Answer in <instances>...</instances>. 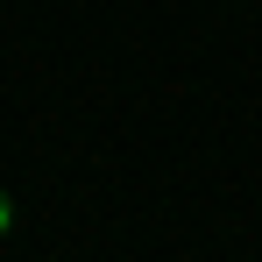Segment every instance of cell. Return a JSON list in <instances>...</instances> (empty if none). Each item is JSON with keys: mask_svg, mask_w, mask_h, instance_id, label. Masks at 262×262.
<instances>
[{"mask_svg": "<svg viewBox=\"0 0 262 262\" xmlns=\"http://www.w3.org/2000/svg\"><path fill=\"white\" fill-rule=\"evenodd\" d=\"M7 220H14V206H7V191H0V234H7Z\"/></svg>", "mask_w": 262, "mask_h": 262, "instance_id": "obj_1", "label": "cell"}]
</instances>
